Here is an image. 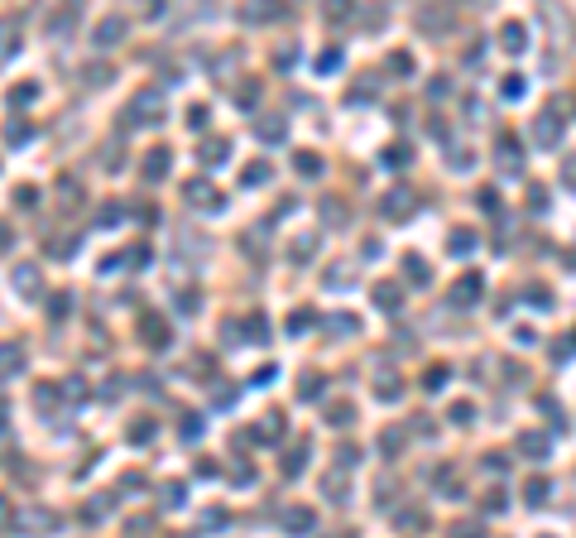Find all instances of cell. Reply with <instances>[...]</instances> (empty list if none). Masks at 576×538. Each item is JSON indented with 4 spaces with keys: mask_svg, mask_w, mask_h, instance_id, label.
Masks as SVG:
<instances>
[{
    "mask_svg": "<svg viewBox=\"0 0 576 538\" xmlns=\"http://www.w3.org/2000/svg\"><path fill=\"white\" fill-rule=\"evenodd\" d=\"M499 163H504V168H509V173H514V168H519V154H514V144H509V139H504V144H499Z\"/></svg>",
    "mask_w": 576,
    "mask_h": 538,
    "instance_id": "6da1fadb",
    "label": "cell"
},
{
    "mask_svg": "<svg viewBox=\"0 0 576 538\" xmlns=\"http://www.w3.org/2000/svg\"><path fill=\"white\" fill-rule=\"evenodd\" d=\"M504 39H509V49H523V29H519V25L504 29Z\"/></svg>",
    "mask_w": 576,
    "mask_h": 538,
    "instance_id": "7a4b0ae2",
    "label": "cell"
}]
</instances>
